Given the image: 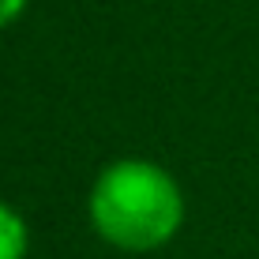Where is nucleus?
Wrapping results in <instances>:
<instances>
[{"label": "nucleus", "mask_w": 259, "mask_h": 259, "mask_svg": "<svg viewBox=\"0 0 259 259\" xmlns=\"http://www.w3.org/2000/svg\"><path fill=\"white\" fill-rule=\"evenodd\" d=\"M94 233L120 252H154L184 222V192L165 165L150 158H117L94 177L87 195Z\"/></svg>", "instance_id": "1"}, {"label": "nucleus", "mask_w": 259, "mask_h": 259, "mask_svg": "<svg viewBox=\"0 0 259 259\" xmlns=\"http://www.w3.org/2000/svg\"><path fill=\"white\" fill-rule=\"evenodd\" d=\"M23 12H26V0H0V30L12 26Z\"/></svg>", "instance_id": "3"}, {"label": "nucleus", "mask_w": 259, "mask_h": 259, "mask_svg": "<svg viewBox=\"0 0 259 259\" xmlns=\"http://www.w3.org/2000/svg\"><path fill=\"white\" fill-rule=\"evenodd\" d=\"M26 248H30V233L23 214L0 199V259H26Z\"/></svg>", "instance_id": "2"}]
</instances>
